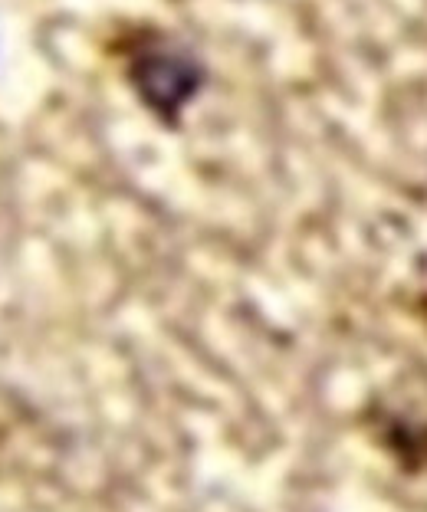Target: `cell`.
Here are the masks:
<instances>
[{"label":"cell","instance_id":"1","mask_svg":"<svg viewBox=\"0 0 427 512\" xmlns=\"http://www.w3.org/2000/svg\"><path fill=\"white\" fill-rule=\"evenodd\" d=\"M125 79L155 119L175 125L184 106L201 92L204 69L198 56L165 33H138L125 43Z\"/></svg>","mask_w":427,"mask_h":512}]
</instances>
